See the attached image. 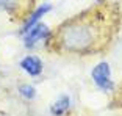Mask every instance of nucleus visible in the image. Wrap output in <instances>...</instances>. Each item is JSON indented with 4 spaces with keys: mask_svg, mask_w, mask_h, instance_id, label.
I'll return each mask as SVG.
<instances>
[{
    "mask_svg": "<svg viewBox=\"0 0 122 116\" xmlns=\"http://www.w3.org/2000/svg\"><path fill=\"white\" fill-rule=\"evenodd\" d=\"M100 30L102 28L97 25L96 19L89 16H81L61 27L58 33V41L61 47L67 52L86 53L97 49Z\"/></svg>",
    "mask_w": 122,
    "mask_h": 116,
    "instance_id": "nucleus-1",
    "label": "nucleus"
},
{
    "mask_svg": "<svg viewBox=\"0 0 122 116\" xmlns=\"http://www.w3.org/2000/svg\"><path fill=\"white\" fill-rule=\"evenodd\" d=\"M92 79L99 88L105 91H110L113 88L111 83V74H110V66L107 63H99L96 68L92 69Z\"/></svg>",
    "mask_w": 122,
    "mask_h": 116,
    "instance_id": "nucleus-2",
    "label": "nucleus"
},
{
    "mask_svg": "<svg viewBox=\"0 0 122 116\" xmlns=\"http://www.w3.org/2000/svg\"><path fill=\"white\" fill-rule=\"evenodd\" d=\"M49 35H50V32H49V28H47L44 24H36V25H33L31 28L27 32L25 44L28 46V47H31V46H35L36 42H39L41 39H46Z\"/></svg>",
    "mask_w": 122,
    "mask_h": 116,
    "instance_id": "nucleus-3",
    "label": "nucleus"
},
{
    "mask_svg": "<svg viewBox=\"0 0 122 116\" xmlns=\"http://www.w3.org/2000/svg\"><path fill=\"white\" fill-rule=\"evenodd\" d=\"M20 68L30 74V75H39L42 71V61L38 57H25L20 61Z\"/></svg>",
    "mask_w": 122,
    "mask_h": 116,
    "instance_id": "nucleus-4",
    "label": "nucleus"
},
{
    "mask_svg": "<svg viewBox=\"0 0 122 116\" xmlns=\"http://www.w3.org/2000/svg\"><path fill=\"white\" fill-rule=\"evenodd\" d=\"M50 8H52V6H50L49 3H44V5H41V6H38V10H36L35 13L31 14V17H30L28 21H27L25 27H24V32L27 33V32H28V30L33 27V25H36V22L39 21V17H41V16H44V14L47 13V11H50Z\"/></svg>",
    "mask_w": 122,
    "mask_h": 116,
    "instance_id": "nucleus-5",
    "label": "nucleus"
},
{
    "mask_svg": "<svg viewBox=\"0 0 122 116\" xmlns=\"http://www.w3.org/2000/svg\"><path fill=\"white\" fill-rule=\"evenodd\" d=\"M69 97L67 96H63V97H60L56 102H55L53 105H52V113L53 115H56V116H60V115H63V113L66 111V110L69 108Z\"/></svg>",
    "mask_w": 122,
    "mask_h": 116,
    "instance_id": "nucleus-6",
    "label": "nucleus"
},
{
    "mask_svg": "<svg viewBox=\"0 0 122 116\" xmlns=\"http://www.w3.org/2000/svg\"><path fill=\"white\" fill-rule=\"evenodd\" d=\"M17 8H19V0H0V10L14 13Z\"/></svg>",
    "mask_w": 122,
    "mask_h": 116,
    "instance_id": "nucleus-7",
    "label": "nucleus"
},
{
    "mask_svg": "<svg viewBox=\"0 0 122 116\" xmlns=\"http://www.w3.org/2000/svg\"><path fill=\"white\" fill-rule=\"evenodd\" d=\"M19 91H20V94L24 96V97H27V99H33L35 97V88L33 86H30V85H22L20 88H19Z\"/></svg>",
    "mask_w": 122,
    "mask_h": 116,
    "instance_id": "nucleus-8",
    "label": "nucleus"
}]
</instances>
